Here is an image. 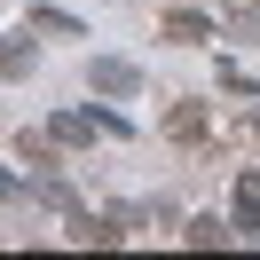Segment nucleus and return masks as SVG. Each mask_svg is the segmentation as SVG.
I'll use <instances>...</instances> for the list:
<instances>
[{
    "label": "nucleus",
    "instance_id": "20e7f679",
    "mask_svg": "<svg viewBox=\"0 0 260 260\" xmlns=\"http://www.w3.org/2000/svg\"><path fill=\"white\" fill-rule=\"evenodd\" d=\"M166 134H174L181 150H189V142H205V134H213V118H205V103H174V111H166Z\"/></svg>",
    "mask_w": 260,
    "mask_h": 260
},
{
    "label": "nucleus",
    "instance_id": "f257e3e1",
    "mask_svg": "<svg viewBox=\"0 0 260 260\" xmlns=\"http://www.w3.org/2000/svg\"><path fill=\"white\" fill-rule=\"evenodd\" d=\"M95 126H118V118H111V111H55V118H48V134H55L63 150L95 142Z\"/></svg>",
    "mask_w": 260,
    "mask_h": 260
},
{
    "label": "nucleus",
    "instance_id": "f03ea898",
    "mask_svg": "<svg viewBox=\"0 0 260 260\" xmlns=\"http://www.w3.org/2000/svg\"><path fill=\"white\" fill-rule=\"evenodd\" d=\"M229 221H237V237H252V229H260V166H244V174H237V197H229Z\"/></svg>",
    "mask_w": 260,
    "mask_h": 260
},
{
    "label": "nucleus",
    "instance_id": "1a4fd4ad",
    "mask_svg": "<svg viewBox=\"0 0 260 260\" xmlns=\"http://www.w3.org/2000/svg\"><path fill=\"white\" fill-rule=\"evenodd\" d=\"M24 71H32V48H24V40H8V48H0V79H24Z\"/></svg>",
    "mask_w": 260,
    "mask_h": 260
},
{
    "label": "nucleus",
    "instance_id": "9b49d317",
    "mask_svg": "<svg viewBox=\"0 0 260 260\" xmlns=\"http://www.w3.org/2000/svg\"><path fill=\"white\" fill-rule=\"evenodd\" d=\"M16 189H24V181H16V174H8V166H0V197H16Z\"/></svg>",
    "mask_w": 260,
    "mask_h": 260
},
{
    "label": "nucleus",
    "instance_id": "423d86ee",
    "mask_svg": "<svg viewBox=\"0 0 260 260\" xmlns=\"http://www.w3.org/2000/svg\"><path fill=\"white\" fill-rule=\"evenodd\" d=\"M237 237V221H221V213H197L189 229H181V244H197V252H213V244H229Z\"/></svg>",
    "mask_w": 260,
    "mask_h": 260
},
{
    "label": "nucleus",
    "instance_id": "9d476101",
    "mask_svg": "<svg viewBox=\"0 0 260 260\" xmlns=\"http://www.w3.org/2000/svg\"><path fill=\"white\" fill-rule=\"evenodd\" d=\"M32 24H40V32H55V40H79V24H71L63 8H32Z\"/></svg>",
    "mask_w": 260,
    "mask_h": 260
},
{
    "label": "nucleus",
    "instance_id": "0eeeda50",
    "mask_svg": "<svg viewBox=\"0 0 260 260\" xmlns=\"http://www.w3.org/2000/svg\"><path fill=\"white\" fill-rule=\"evenodd\" d=\"M24 166H40V174H55V150H63V142H55V134H24Z\"/></svg>",
    "mask_w": 260,
    "mask_h": 260
},
{
    "label": "nucleus",
    "instance_id": "39448f33",
    "mask_svg": "<svg viewBox=\"0 0 260 260\" xmlns=\"http://www.w3.org/2000/svg\"><path fill=\"white\" fill-rule=\"evenodd\" d=\"M134 87H142V71L126 55H95V95H134Z\"/></svg>",
    "mask_w": 260,
    "mask_h": 260
},
{
    "label": "nucleus",
    "instance_id": "7ed1b4c3",
    "mask_svg": "<svg viewBox=\"0 0 260 260\" xmlns=\"http://www.w3.org/2000/svg\"><path fill=\"white\" fill-rule=\"evenodd\" d=\"M158 32L174 40V48H205V40H213V16H205V8H174Z\"/></svg>",
    "mask_w": 260,
    "mask_h": 260
},
{
    "label": "nucleus",
    "instance_id": "6e6552de",
    "mask_svg": "<svg viewBox=\"0 0 260 260\" xmlns=\"http://www.w3.org/2000/svg\"><path fill=\"white\" fill-rule=\"evenodd\" d=\"M32 197H40V205H55V213H71V205H79L63 174H40V181H32Z\"/></svg>",
    "mask_w": 260,
    "mask_h": 260
}]
</instances>
